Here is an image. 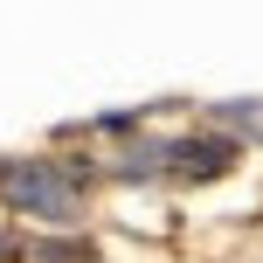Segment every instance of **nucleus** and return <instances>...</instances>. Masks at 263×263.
Returning a JSON list of instances; mask_svg holds the SVG:
<instances>
[{"label": "nucleus", "mask_w": 263, "mask_h": 263, "mask_svg": "<svg viewBox=\"0 0 263 263\" xmlns=\"http://www.w3.org/2000/svg\"><path fill=\"white\" fill-rule=\"evenodd\" d=\"M0 201H7L14 215H35V222H77L83 208V187L77 173L63 166V159H7L0 166Z\"/></svg>", "instance_id": "nucleus-1"}, {"label": "nucleus", "mask_w": 263, "mask_h": 263, "mask_svg": "<svg viewBox=\"0 0 263 263\" xmlns=\"http://www.w3.org/2000/svg\"><path fill=\"white\" fill-rule=\"evenodd\" d=\"M166 159H173L180 180H222V173L236 166V145H229V139H173Z\"/></svg>", "instance_id": "nucleus-2"}, {"label": "nucleus", "mask_w": 263, "mask_h": 263, "mask_svg": "<svg viewBox=\"0 0 263 263\" xmlns=\"http://www.w3.org/2000/svg\"><path fill=\"white\" fill-rule=\"evenodd\" d=\"M0 256H7V242H0Z\"/></svg>", "instance_id": "nucleus-3"}]
</instances>
